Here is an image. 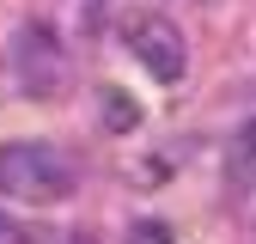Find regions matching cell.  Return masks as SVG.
Listing matches in <instances>:
<instances>
[{"instance_id":"6da1fadb","label":"cell","mask_w":256,"mask_h":244,"mask_svg":"<svg viewBox=\"0 0 256 244\" xmlns=\"http://www.w3.org/2000/svg\"><path fill=\"white\" fill-rule=\"evenodd\" d=\"M0 190L12 202H30V208L68 202L74 196V165L43 140H12V146H0Z\"/></svg>"},{"instance_id":"7a4b0ae2","label":"cell","mask_w":256,"mask_h":244,"mask_svg":"<svg viewBox=\"0 0 256 244\" xmlns=\"http://www.w3.org/2000/svg\"><path fill=\"white\" fill-rule=\"evenodd\" d=\"M12 80L24 86V98H61V86H68V55H61V37L49 24H24L12 37Z\"/></svg>"},{"instance_id":"3957f363","label":"cell","mask_w":256,"mask_h":244,"mask_svg":"<svg viewBox=\"0 0 256 244\" xmlns=\"http://www.w3.org/2000/svg\"><path fill=\"white\" fill-rule=\"evenodd\" d=\"M128 49H134V61L158 80V86H177L183 68H189V49H183V30L171 18H158V12H140V18H128Z\"/></svg>"},{"instance_id":"277c9868","label":"cell","mask_w":256,"mask_h":244,"mask_svg":"<svg viewBox=\"0 0 256 244\" xmlns=\"http://www.w3.org/2000/svg\"><path fill=\"white\" fill-rule=\"evenodd\" d=\"M226 177H232V190H256V116L250 122H238V134H232V146H226Z\"/></svg>"},{"instance_id":"5b68a950","label":"cell","mask_w":256,"mask_h":244,"mask_svg":"<svg viewBox=\"0 0 256 244\" xmlns=\"http://www.w3.org/2000/svg\"><path fill=\"white\" fill-rule=\"evenodd\" d=\"M104 122H110V128L116 134H128V128H134V122H140V110H134V98H128V92H104Z\"/></svg>"},{"instance_id":"8992f818","label":"cell","mask_w":256,"mask_h":244,"mask_svg":"<svg viewBox=\"0 0 256 244\" xmlns=\"http://www.w3.org/2000/svg\"><path fill=\"white\" fill-rule=\"evenodd\" d=\"M98 24H104V0H74V30L80 37H98Z\"/></svg>"},{"instance_id":"52a82bcc","label":"cell","mask_w":256,"mask_h":244,"mask_svg":"<svg viewBox=\"0 0 256 244\" xmlns=\"http://www.w3.org/2000/svg\"><path fill=\"white\" fill-rule=\"evenodd\" d=\"M128 244H171V232L158 226V220H140L134 232H128Z\"/></svg>"},{"instance_id":"ba28073f","label":"cell","mask_w":256,"mask_h":244,"mask_svg":"<svg viewBox=\"0 0 256 244\" xmlns=\"http://www.w3.org/2000/svg\"><path fill=\"white\" fill-rule=\"evenodd\" d=\"M0 244H30V238H24V232H18V226L6 220V214H0Z\"/></svg>"}]
</instances>
